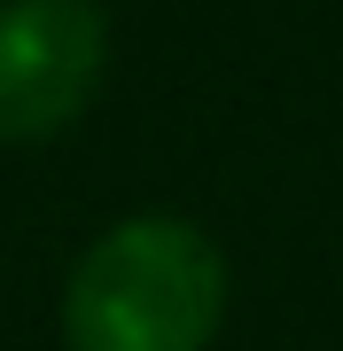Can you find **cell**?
<instances>
[{
	"label": "cell",
	"mask_w": 343,
	"mask_h": 351,
	"mask_svg": "<svg viewBox=\"0 0 343 351\" xmlns=\"http://www.w3.org/2000/svg\"><path fill=\"white\" fill-rule=\"evenodd\" d=\"M227 320V258L195 219L140 211L78 250L63 281L71 351H203Z\"/></svg>",
	"instance_id": "6da1fadb"
},
{
	"label": "cell",
	"mask_w": 343,
	"mask_h": 351,
	"mask_svg": "<svg viewBox=\"0 0 343 351\" xmlns=\"http://www.w3.org/2000/svg\"><path fill=\"white\" fill-rule=\"evenodd\" d=\"M110 71L94 0H0V141H55L86 117Z\"/></svg>",
	"instance_id": "7a4b0ae2"
}]
</instances>
